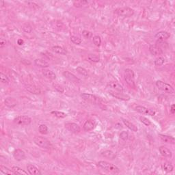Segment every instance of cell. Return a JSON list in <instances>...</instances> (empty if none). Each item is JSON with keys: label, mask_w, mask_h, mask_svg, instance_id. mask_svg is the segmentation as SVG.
Segmentation results:
<instances>
[{"label": "cell", "mask_w": 175, "mask_h": 175, "mask_svg": "<svg viewBox=\"0 0 175 175\" xmlns=\"http://www.w3.org/2000/svg\"><path fill=\"white\" fill-rule=\"evenodd\" d=\"M99 167L103 169L104 170L107 171V172L111 173V174H118L120 172V170L116 166L112 164L105 161H100L97 164Z\"/></svg>", "instance_id": "1"}, {"label": "cell", "mask_w": 175, "mask_h": 175, "mask_svg": "<svg viewBox=\"0 0 175 175\" xmlns=\"http://www.w3.org/2000/svg\"><path fill=\"white\" fill-rule=\"evenodd\" d=\"M34 143L39 146V147L44 149H51L52 144L49 140L46 138L42 136H36L34 139Z\"/></svg>", "instance_id": "2"}, {"label": "cell", "mask_w": 175, "mask_h": 175, "mask_svg": "<svg viewBox=\"0 0 175 175\" xmlns=\"http://www.w3.org/2000/svg\"><path fill=\"white\" fill-rule=\"evenodd\" d=\"M81 97L86 101L91 103L93 104H100L102 103V99L94 95L87 93H83L81 95Z\"/></svg>", "instance_id": "3"}, {"label": "cell", "mask_w": 175, "mask_h": 175, "mask_svg": "<svg viewBox=\"0 0 175 175\" xmlns=\"http://www.w3.org/2000/svg\"><path fill=\"white\" fill-rule=\"evenodd\" d=\"M156 86L159 90H161L162 91L166 92V93L169 94H174V89L171 85H170L167 83L162 82L161 80H158L156 82Z\"/></svg>", "instance_id": "4"}, {"label": "cell", "mask_w": 175, "mask_h": 175, "mask_svg": "<svg viewBox=\"0 0 175 175\" xmlns=\"http://www.w3.org/2000/svg\"><path fill=\"white\" fill-rule=\"evenodd\" d=\"M115 12L123 17H131L134 14V10L129 7H122L116 9Z\"/></svg>", "instance_id": "5"}, {"label": "cell", "mask_w": 175, "mask_h": 175, "mask_svg": "<svg viewBox=\"0 0 175 175\" xmlns=\"http://www.w3.org/2000/svg\"><path fill=\"white\" fill-rule=\"evenodd\" d=\"M14 122L15 124H19V125H28L32 122V118L28 116H26V115L19 116L14 119Z\"/></svg>", "instance_id": "6"}, {"label": "cell", "mask_w": 175, "mask_h": 175, "mask_svg": "<svg viewBox=\"0 0 175 175\" xmlns=\"http://www.w3.org/2000/svg\"><path fill=\"white\" fill-rule=\"evenodd\" d=\"M135 110L140 114H148L149 116H155L156 112L152 109H149L148 108L144 107V106L138 105L135 108Z\"/></svg>", "instance_id": "7"}, {"label": "cell", "mask_w": 175, "mask_h": 175, "mask_svg": "<svg viewBox=\"0 0 175 175\" xmlns=\"http://www.w3.org/2000/svg\"><path fill=\"white\" fill-rule=\"evenodd\" d=\"M65 127L68 131L73 133H79L81 131V128L78 124L74 122H68L65 124Z\"/></svg>", "instance_id": "8"}, {"label": "cell", "mask_w": 175, "mask_h": 175, "mask_svg": "<svg viewBox=\"0 0 175 175\" xmlns=\"http://www.w3.org/2000/svg\"><path fill=\"white\" fill-rule=\"evenodd\" d=\"M13 157L18 161H21L26 159V153L21 149H16L13 152Z\"/></svg>", "instance_id": "9"}, {"label": "cell", "mask_w": 175, "mask_h": 175, "mask_svg": "<svg viewBox=\"0 0 175 175\" xmlns=\"http://www.w3.org/2000/svg\"><path fill=\"white\" fill-rule=\"evenodd\" d=\"M63 75L66 77V79H68V80L71 81L72 82L74 83H80L81 80L79 79L78 77H77L73 73H70L69 71H64L63 72Z\"/></svg>", "instance_id": "10"}, {"label": "cell", "mask_w": 175, "mask_h": 175, "mask_svg": "<svg viewBox=\"0 0 175 175\" xmlns=\"http://www.w3.org/2000/svg\"><path fill=\"white\" fill-rule=\"evenodd\" d=\"M159 151L161 155L165 157L171 158L172 157V151H171L168 148L164 147V146H161V147L159 148Z\"/></svg>", "instance_id": "11"}, {"label": "cell", "mask_w": 175, "mask_h": 175, "mask_svg": "<svg viewBox=\"0 0 175 175\" xmlns=\"http://www.w3.org/2000/svg\"><path fill=\"white\" fill-rule=\"evenodd\" d=\"M170 37V34L166 31L159 32L155 35V38L159 41H164V40L168 39Z\"/></svg>", "instance_id": "12"}, {"label": "cell", "mask_w": 175, "mask_h": 175, "mask_svg": "<svg viewBox=\"0 0 175 175\" xmlns=\"http://www.w3.org/2000/svg\"><path fill=\"white\" fill-rule=\"evenodd\" d=\"M110 95L111 96H113L115 98L120 99V100H123V101H129L130 100V97L129 95H125L122 93H113V92H110Z\"/></svg>", "instance_id": "13"}, {"label": "cell", "mask_w": 175, "mask_h": 175, "mask_svg": "<svg viewBox=\"0 0 175 175\" xmlns=\"http://www.w3.org/2000/svg\"><path fill=\"white\" fill-rule=\"evenodd\" d=\"M109 87L111 88V89L120 92V93H122L124 91V88L122 85H120L118 82H115V81H112V82L109 83Z\"/></svg>", "instance_id": "14"}, {"label": "cell", "mask_w": 175, "mask_h": 175, "mask_svg": "<svg viewBox=\"0 0 175 175\" xmlns=\"http://www.w3.org/2000/svg\"><path fill=\"white\" fill-rule=\"evenodd\" d=\"M159 137L161 140V141L166 143L170 144H175V140L174 138L172 136H167V135H164V134H159Z\"/></svg>", "instance_id": "15"}, {"label": "cell", "mask_w": 175, "mask_h": 175, "mask_svg": "<svg viewBox=\"0 0 175 175\" xmlns=\"http://www.w3.org/2000/svg\"><path fill=\"white\" fill-rule=\"evenodd\" d=\"M27 170H28V172L32 175H40L41 174V171L39 170L37 167L35 166L32 165V164H29L27 166Z\"/></svg>", "instance_id": "16"}, {"label": "cell", "mask_w": 175, "mask_h": 175, "mask_svg": "<svg viewBox=\"0 0 175 175\" xmlns=\"http://www.w3.org/2000/svg\"><path fill=\"white\" fill-rule=\"evenodd\" d=\"M42 73L43 75L47 77V78L51 79V80H54V79H56V75H55V73H53V71H51V70L44 68L42 71Z\"/></svg>", "instance_id": "17"}, {"label": "cell", "mask_w": 175, "mask_h": 175, "mask_svg": "<svg viewBox=\"0 0 175 175\" xmlns=\"http://www.w3.org/2000/svg\"><path fill=\"white\" fill-rule=\"evenodd\" d=\"M4 103L7 107L10 108L14 107L17 105V101L14 98H13V97H7V98L5 99Z\"/></svg>", "instance_id": "18"}, {"label": "cell", "mask_w": 175, "mask_h": 175, "mask_svg": "<svg viewBox=\"0 0 175 175\" xmlns=\"http://www.w3.org/2000/svg\"><path fill=\"white\" fill-rule=\"evenodd\" d=\"M26 89L30 93L34 94V95H40L41 93V91L36 86L33 85H26Z\"/></svg>", "instance_id": "19"}, {"label": "cell", "mask_w": 175, "mask_h": 175, "mask_svg": "<svg viewBox=\"0 0 175 175\" xmlns=\"http://www.w3.org/2000/svg\"><path fill=\"white\" fill-rule=\"evenodd\" d=\"M34 64H36V66L43 68H47L48 66H49V62H47L46 60L43 59H36L35 60H34Z\"/></svg>", "instance_id": "20"}, {"label": "cell", "mask_w": 175, "mask_h": 175, "mask_svg": "<svg viewBox=\"0 0 175 175\" xmlns=\"http://www.w3.org/2000/svg\"><path fill=\"white\" fill-rule=\"evenodd\" d=\"M122 122H123V123L124 124V125H125L128 129L131 130L132 131H134V132H137V131H138V127H137V126L135 125L134 124H133L132 122H131L128 120H126V119L124 118H122Z\"/></svg>", "instance_id": "21"}, {"label": "cell", "mask_w": 175, "mask_h": 175, "mask_svg": "<svg viewBox=\"0 0 175 175\" xmlns=\"http://www.w3.org/2000/svg\"><path fill=\"white\" fill-rule=\"evenodd\" d=\"M124 80H125L126 83L129 85L130 87H131V88H133V89H136V83H135V81H134V77L127 76V75H124Z\"/></svg>", "instance_id": "22"}, {"label": "cell", "mask_w": 175, "mask_h": 175, "mask_svg": "<svg viewBox=\"0 0 175 175\" xmlns=\"http://www.w3.org/2000/svg\"><path fill=\"white\" fill-rule=\"evenodd\" d=\"M149 51L154 55H159L162 53L161 49L156 45H151L149 47Z\"/></svg>", "instance_id": "23"}, {"label": "cell", "mask_w": 175, "mask_h": 175, "mask_svg": "<svg viewBox=\"0 0 175 175\" xmlns=\"http://www.w3.org/2000/svg\"><path fill=\"white\" fill-rule=\"evenodd\" d=\"M101 155L105 158L109 159H114L116 157V153H114L113 151H110V150L104 151L103 152L101 153Z\"/></svg>", "instance_id": "24"}, {"label": "cell", "mask_w": 175, "mask_h": 175, "mask_svg": "<svg viewBox=\"0 0 175 175\" xmlns=\"http://www.w3.org/2000/svg\"><path fill=\"white\" fill-rule=\"evenodd\" d=\"M95 128V122L93 120H87L84 124V129L86 131H92Z\"/></svg>", "instance_id": "25"}, {"label": "cell", "mask_w": 175, "mask_h": 175, "mask_svg": "<svg viewBox=\"0 0 175 175\" xmlns=\"http://www.w3.org/2000/svg\"><path fill=\"white\" fill-rule=\"evenodd\" d=\"M51 49L55 53L60 54V55H66V53H67V51L64 48L61 47L59 46H54L53 47H51Z\"/></svg>", "instance_id": "26"}, {"label": "cell", "mask_w": 175, "mask_h": 175, "mask_svg": "<svg viewBox=\"0 0 175 175\" xmlns=\"http://www.w3.org/2000/svg\"><path fill=\"white\" fill-rule=\"evenodd\" d=\"M89 4L88 1L86 0H79V1H73L74 6L77 7V8H81V7L87 6Z\"/></svg>", "instance_id": "27"}, {"label": "cell", "mask_w": 175, "mask_h": 175, "mask_svg": "<svg viewBox=\"0 0 175 175\" xmlns=\"http://www.w3.org/2000/svg\"><path fill=\"white\" fill-rule=\"evenodd\" d=\"M162 168L164 171H166V172H171L174 170V167L169 162H165L162 165Z\"/></svg>", "instance_id": "28"}, {"label": "cell", "mask_w": 175, "mask_h": 175, "mask_svg": "<svg viewBox=\"0 0 175 175\" xmlns=\"http://www.w3.org/2000/svg\"><path fill=\"white\" fill-rule=\"evenodd\" d=\"M12 170L15 174H22V175L28 174V172H26L24 170L21 169V168H19L18 166H13L12 168Z\"/></svg>", "instance_id": "29"}, {"label": "cell", "mask_w": 175, "mask_h": 175, "mask_svg": "<svg viewBox=\"0 0 175 175\" xmlns=\"http://www.w3.org/2000/svg\"><path fill=\"white\" fill-rule=\"evenodd\" d=\"M0 171L3 174H15L14 172L12 171V170H10L8 168H7L4 166H0Z\"/></svg>", "instance_id": "30"}, {"label": "cell", "mask_w": 175, "mask_h": 175, "mask_svg": "<svg viewBox=\"0 0 175 175\" xmlns=\"http://www.w3.org/2000/svg\"><path fill=\"white\" fill-rule=\"evenodd\" d=\"M51 114H53V116H55V117L59 118H66V116H67L66 114L63 112V111H51Z\"/></svg>", "instance_id": "31"}, {"label": "cell", "mask_w": 175, "mask_h": 175, "mask_svg": "<svg viewBox=\"0 0 175 175\" xmlns=\"http://www.w3.org/2000/svg\"><path fill=\"white\" fill-rule=\"evenodd\" d=\"M88 59L93 62H99L100 61V57L96 54H89L88 55Z\"/></svg>", "instance_id": "32"}, {"label": "cell", "mask_w": 175, "mask_h": 175, "mask_svg": "<svg viewBox=\"0 0 175 175\" xmlns=\"http://www.w3.org/2000/svg\"><path fill=\"white\" fill-rule=\"evenodd\" d=\"M39 132L41 133V134L45 135L48 133V127L46 124H41V125L39 126Z\"/></svg>", "instance_id": "33"}, {"label": "cell", "mask_w": 175, "mask_h": 175, "mask_svg": "<svg viewBox=\"0 0 175 175\" xmlns=\"http://www.w3.org/2000/svg\"><path fill=\"white\" fill-rule=\"evenodd\" d=\"M76 71H77V73H78L79 74H80V75H82V76L88 77V71H86L84 68L81 67V66H78V67H77V68H76Z\"/></svg>", "instance_id": "34"}, {"label": "cell", "mask_w": 175, "mask_h": 175, "mask_svg": "<svg viewBox=\"0 0 175 175\" xmlns=\"http://www.w3.org/2000/svg\"><path fill=\"white\" fill-rule=\"evenodd\" d=\"M164 62H165V59H164V57H157V58L155 59L154 63H155V65L156 66H161L164 64Z\"/></svg>", "instance_id": "35"}, {"label": "cell", "mask_w": 175, "mask_h": 175, "mask_svg": "<svg viewBox=\"0 0 175 175\" xmlns=\"http://www.w3.org/2000/svg\"><path fill=\"white\" fill-rule=\"evenodd\" d=\"M71 41L72 43L75 45H77L82 43V39L78 36H72L71 37Z\"/></svg>", "instance_id": "36"}, {"label": "cell", "mask_w": 175, "mask_h": 175, "mask_svg": "<svg viewBox=\"0 0 175 175\" xmlns=\"http://www.w3.org/2000/svg\"><path fill=\"white\" fill-rule=\"evenodd\" d=\"M0 80H1V82L3 83V84H8L10 82V79H9L8 77L3 73H0Z\"/></svg>", "instance_id": "37"}, {"label": "cell", "mask_w": 175, "mask_h": 175, "mask_svg": "<svg viewBox=\"0 0 175 175\" xmlns=\"http://www.w3.org/2000/svg\"><path fill=\"white\" fill-rule=\"evenodd\" d=\"M93 43L97 47H99L101 44V39L99 36H95L93 37Z\"/></svg>", "instance_id": "38"}, {"label": "cell", "mask_w": 175, "mask_h": 175, "mask_svg": "<svg viewBox=\"0 0 175 175\" xmlns=\"http://www.w3.org/2000/svg\"><path fill=\"white\" fill-rule=\"evenodd\" d=\"M140 120L144 124H145L146 126H150L151 124V120H149V119L144 116H140Z\"/></svg>", "instance_id": "39"}, {"label": "cell", "mask_w": 175, "mask_h": 175, "mask_svg": "<svg viewBox=\"0 0 175 175\" xmlns=\"http://www.w3.org/2000/svg\"><path fill=\"white\" fill-rule=\"evenodd\" d=\"M53 86L54 89H55V91H57V92H58V93H64V88H63L62 86H60V85H59V84H53Z\"/></svg>", "instance_id": "40"}, {"label": "cell", "mask_w": 175, "mask_h": 175, "mask_svg": "<svg viewBox=\"0 0 175 175\" xmlns=\"http://www.w3.org/2000/svg\"><path fill=\"white\" fill-rule=\"evenodd\" d=\"M120 138L124 141H126L129 138V133L127 131H122L120 134Z\"/></svg>", "instance_id": "41"}, {"label": "cell", "mask_w": 175, "mask_h": 175, "mask_svg": "<svg viewBox=\"0 0 175 175\" xmlns=\"http://www.w3.org/2000/svg\"><path fill=\"white\" fill-rule=\"evenodd\" d=\"M82 35L85 39H91V38L93 36V34L92 32L88 31V30H84L82 32Z\"/></svg>", "instance_id": "42"}, {"label": "cell", "mask_w": 175, "mask_h": 175, "mask_svg": "<svg viewBox=\"0 0 175 175\" xmlns=\"http://www.w3.org/2000/svg\"><path fill=\"white\" fill-rule=\"evenodd\" d=\"M124 75H127V76H130V77H134V76H135L133 71L131 69H130V68H127V69L124 70Z\"/></svg>", "instance_id": "43"}, {"label": "cell", "mask_w": 175, "mask_h": 175, "mask_svg": "<svg viewBox=\"0 0 175 175\" xmlns=\"http://www.w3.org/2000/svg\"><path fill=\"white\" fill-rule=\"evenodd\" d=\"M23 30L26 32V33H30V32L32 31V28L30 25H26V26H23Z\"/></svg>", "instance_id": "44"}, {"label": "cell", "mask_w": 175, "mask_h": 175, "mask_svg": "<svg viewBox=\"0 0 175 175\" xmlns=\"http://www.w3.org/2000/svg\"><path fill=\"white\" fill-rule=\"evenodd\" d=\"M6 40H3V39H1V40H0V47L3 48V47L6 46Z\"/></svg>", "instance_id": "45"}, {"label": "cell", "mask_w": 175, "mask_h": 175, "mask_svg": "<svg viewBox=\"0 0 175 175\" xmlns=\"http://www.w3.org/2000/svg\"><path fill=\"white\" fill-rule=\"evenodd\" d=\"M170 112L172 114H174L175 113V105L174 104H172V105H171Z\"/></svg>", "instance_id": "46"}, {"label": "cell", "mask_w": 175, "mask_h": 175, "mask_svg": "<svg viewBox=\"0 0 175 175\" xmlns=\"http://www.w3.org/2000/svg\"><path fill=\"white\" fill-rule=\"evenodd\" d=\"M17 43L19 44V45H23V43H24V42H23L22 39H19L17 41Z\"/></svg>", "instance_id": "47"}]
</instances>
